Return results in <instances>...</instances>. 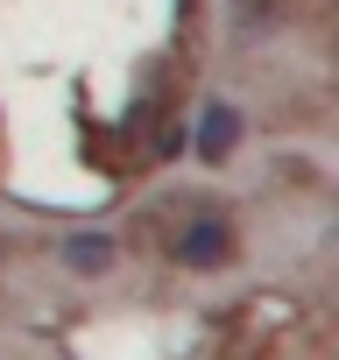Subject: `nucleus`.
<instances>
[{
  "instance_id": "obj_1",
  "label": "nucleus",
  "mask_w": 339,
  "mask_h": 360,
  "mask_svg": "<svg viewBox=\"0 0 339 360\" xmlns=\"http://www.w3.org/2000/svg\"><path fill=\"white\" fill-rule=\"evenodd\" d=\"M162 255L177 269H191V276H219V269L241 262V226L226 212H184L177 226L162 233Z\"/></svg>"
},
{
  "instance_id": "obj_2",
  "label": "nucleus",
  "mask_w": 339,
  "mask_h": 360,
  "mask_svg": "<svg viewBox=\"0 0 339 360\" xmlns=\"http://www.w3.org/2000/svg\"><path fill=\"white\" fill-rule=\"evenodd\" d=\"M241 141H248V113L234 99H205L198 120H191V162L198 169H226L241 155Z\"/></svg>"
},
{
  "instance_id": "obj_3",
  "label": "nucleus",
  "mask_w": 339,
  "mask_h": 360,
  "mask_svg": "<svg viewBox=\"0 0 339 360\" xmlns=\"http://www.w3.org/2000/svg\"><path fill=\"white\" fill-rule=\"evenodd\" d=\"M113 262H120V240H113V233H99V226H78V233H64V240H57V269H64V276H78V283L113 276Z\"/></svg>"
},
{
  "instance_id": "obj_4",
  "label": "nucleus",
  "mask_w": 339,
  "mask_h": 360,
  "mask_svg": "<svg viewBox=\"0 0 339 360\" xmlns=\"http://www.w3.org/2000/svg\"><path fill=\"white\" fill-rule=\"evenodd\" d=\"M226 15H234V29H241V36H262V29H276V22H283V0H226Z\"/></svg>"
},
{
  "instance_id": "obj_5",
  "label": "nucleus",
  "mask_w": 339,
  "mask_h": 360,
  "mask_svg": "<svg viewBox=\"0 0 339 360\" xmlns=\"http://www.w3.org/2000/svg\"><path fill=\"white\" fill-rule=\"evenodd\" d=\"M332 248H339V226H332Z\"/></svg>"
}]
</instances>
